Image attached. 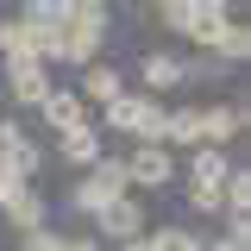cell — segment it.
I'll return each mask as SVG.
<instances>
[{
	"mask_svg": "<svg viewBox=\"0 0 251 251\" xmlns=\"http://www.w3.org/2000/svg\"><path fill=\"white\" fill-rule=\"evenodd\" d=\"M107 31H113V13L100 0H69V19L57 25V63H75V69L100 63Z\"/></svg>",
	"mask_w": 251,
	"mask_h": 251,
	"instance_id": "1",
	"label": "cell"
},
{
	"mask_svg": "<svg viewBox=\"0 0 251 251\" xmlns=\"http://www.w3.org/2000/svg\"><path fill=\"white\" fill-rule=\"evenodd\" d=\"M120 195H132V188H126V157H100V163H94V170H82V176H75V182L63 188V207H69V214H100V207H107V201H120Z\"/></svg>",
	"mask_w": 251,
	"mask_h": 251,
	"instance_id": "2",
	"label": "cell"
},
{
	"mask_svg": "<svg viewBox=\"0 0 251 251\" xmlns=\"http://www.w3.org/2000/svg\"><path fill=\"white\" fill-rule=\"evenodd\" d=\"M145 232H151V207L138 195H120V201H107L94 214V239L100 245H126V239H145Z\"/></svg>",
	"mask_w": 251,
	"mask_h": 251,
	"instance_id": "3",
	"label": "cell"
},
{
	"mask_svg": "<svg viewBox=\"0 0 251 251\" xmlns=\"http://www.w3.org/2000/svg\"><path fill=\"white\" fill-rule=\"evenodd\" d=\"M176 176H182L176 151H163V145H132L126 151V188H170Z\"/></svg>",
	"mask_w": 251,
	"mask_h": 251,
	"instance_id": "4",
	"label": "cell"
},
{
	"mask_svg": "<svg viewBox=\"0 0 251 251\" xmlns=\"http://www.w3.org/2000/svg\"><path fill=\"white\" fill-rule=\"evenodd\" d=\"M239 13L226 6V0H188V25H182V38H195L207 57H214V44L226 38V25H232Z\"/></svg>",
	"mask_w": 251,
	"mask_h": 251,
	"instance_id": "5",
	"label": "cell"
},
{
	"mask_svg": "<svg viewBox=\"0 0 251 251\" xmlns=\"http://www.w3.org/2000/svg\"><path fill=\"white\" fill-rule=\"evenodd\" d=\"M182 63H188V57H176V50H145V57H138V94L163 100L170 88H182V82H188Z\"/></svg>",
	"mask_w": 251,
	"mask_h": 251,
	"instance_id": "6",
	"label": "cell"
},
{
	"mask_svg": "<svg viewBox=\"0 0 251 251\" xmlns=\"http://www.w3.org/2000/svg\"><path fill=\"white\" fill-rule=\"evenodd\" d=\"M245 126H251V107H245V100H232V107H214V100H201V145L226 151V145H232Z\"/></svg>",
	"mask_w": 251,
	"mask_h": 251,
	"instance_id": "7",
	"label": "cell"
},
{
	"mask_svg": "<svg viewBox=\"0 0 251 251\" xmlns=\"http://www.w3.org/2000/svg\"><path fill=\"white\" fill-rule=\"evenodd\" d=\"M176 170L188 176V188H226V176H232V157L214 151V145H195V151L176 157Z\"/></svg>",
	"mask_w": 251,
	"mask_h": 251,
	"instance_id": "8",
	"label": "cell"
},
{
	"mask_svg": "<svg viewBox=\"0 0 251 251\" xmlns=\"http://www.w3.org/2000/svg\"><path fill=\"white\" fill-rule=\"evenodd\" d=\"M38 120H44V126L63 138V132H82V126H94V113H88V100H82L75 88H50V100L38 107Z\"/></svg>",
	"mask_w": 251,
	"mask_h": 251,
	"instance_id": "9",
	"label": "cell"
},
{
	"mask_svg": "<svg viewBox=\"0 0 251 251\" xmlns=\"http://www.w3.org/2000/svg\"><path fill=\"white\" fill-rule=\"evenodd\" d=\"M50 69H38V63H25V69H6V100L19 107V113H38L44 100H50Z\"/></svg>",
	"mask_w": 251,
	"mask_h": 251,
	"instance_id": "10",
	"label": "cell"
},
{
	"mask_svg": "<svg viewBox=\"0 0 251 251\" xmlns=\"http://www.w3.org/2000/svg\"><path fill=\"white\" fill-rule=\"evenodd\" d=\"M100 157H107V132H100V126H82V132H63L57 138V163H69L75 176L94 170Z\"/></svg>",
	"mask_w": 251,
	"mask_h": 251,
	"instance_id": "11",
	"label": "cell"
},
{
	"mask_svg": "<svg viewBox=\"0 0 251 251\" xmlns=\"http://www.w3.org/2000/svg\"><path fill=\"white\" fill-rule=\"evenodd\" d=\"M44 214H50V207H44L38 188H13V195H0V220H6L19 239H25V232H44Z\"/></svg>",
	"mask_w": 251,
	"mask_h": 251,
	"instance_id": "12",
	"label": "cell"
},
{
	"mask_svg": "<svg viewBox=\"0 0 251 251\" xmlns=\"http://www.w3.org/2000/svg\"><path fill=\"white\" fill-rule=\"evenodd\" d=\"M82 100H88V113H100V107H107V100H120L126 94V75H120V63H88V69H82Z\"/></svg>",
	"mask_w": 251,
	"mask_h": 251,
	"instance_id": "13",
	"label": "cell"
},
{
	"mask_svg": "<svg viewBox=\"0 0 251 251\" xmlns=\"http://www.w3.org/2000/svg\"><path fill=\"white\" fill-rule=\"evenodd\" d=\"M44 163H50V157H44V145H38L31 132H25V138H13V145L0 151V170H6L13 182H25V188H31V176H38Z\"/></svg>",
	"mask_w": 251,
	"mask_h": 251,
	"instance_id": "14",
	"label": "cell"
},
{
	"mask_svg": "<svg viewBox=\"0 0 251 251\" xmlns=\"http://www.w3.org/2000/svg\"><path fill=\"white\" fill-rule=\"evenodd\" d=\"M163 145L182 157L201 145V107H170V126H163Z\"/></svg>",
	"mask_w": 251,
	"mask_h": 251,
	"instance_id": "15",
	"label": "cell"
},
{
	"mask_svg": "<svg viewBox=\"0 0 251 251\" xmlns=\"http://www.w3.org/2000/svg\"><path fill=\"white\" fill-rule=\"evenodd\" d=\"M214 57L226 63V69H239V63L251 57V25H245V19H232V25H226V38L214 44Z\"/></svg>",
	"mask_w": 251,
	"mask_h": 251,
	"instance_id": "16",
	"label": "cell"
},
{
	"mask_svg": "<svg viewBox=\"0 0 251 251\" xmlns=\"http://www.w3.org/2000/svg\"><path fill=\"white\" fill-rule=\"evenodd\" d=\"M145 245L151 251H201V232H195V226H151Z\"/></svg>",
	"mask_w": 251,
	"mask_h": 251,
	"instance_id": "17",
	"label": "cell"
},
{
	"mask_svg": "<svg viewBox=\"0 0 251 251\" xmlns=\"http://www.w3.org/2000/svg\"><path fill=\"white\" fill-rule=\"evenodd\" d=\"M163 126H170V107L151 100V107L138 113V126H132V145H163ZM163 151H170V145H163Z\"/></svg>",
	"mask_w": 251,
	"mask_h": 251,
	"instance_id": "18",
	"label": "cell"
},
{
	"mask_svg": "<svg viewBox=\"0 0 251 251\" xmlns=\"http://www.w3.org/2000/svg\"><path fill=\"white\" fill-rule=\"evenodd\" d=\"M220 201H226V214H245V220H251V170H245V163H232V176H226V188H220Z\"/></svg>",
	"mask_w": 251,
	"mask_h": 251,
	"instance_id": "19",
	"label": "cell"
},
{
	"mask_svg": "<svg viewBox=\"0 0 251 251\" xmlns=\"http://www.w3.org/2000/svg\"><path fill=\"white\" fill-rule=\"evenodd\" d=\"M188 214H201V220H226V201H220V188H188Z\"/></svg>",
	"mask_w": 251,
	"mask_h": 251,
	"instance_id": "20",
	"label": "cell"
},
{
	"mask_svg": "<svg viewBox=\"0 0 251 251\" xmlns=\"http://www.w3.org/2000/svg\"><path fill=\"white\" fill-rule=\"evenodd\" d=\"M151 19H157L163 31H182V25H188V0H157Z\"/></svg>",
	"mask_w": 251,
	"mask_h": 251,
	"instance_id": "21",
	"label": "cell"
},
{
	"mask_svg": "<svg viewBox=\"0 0 251 251\" xmlns=\"http://www.w3.org/2000/svg\"><path fill=\"white\" fill-rule=\"evenodd\" d=\"M19 251H63V232H50V226H44V232H25Z\"/></svg>",
	"mask_w": 251,
	"mask_h": 251,
	"instance_id": "22",
	"label": "cell"
},
{
	"mask_svg": "<svg viewBox=\"0 0 251 251\" xmlns=\"http://www.w3.org/2000/svg\"><path fill=\"white\" fill-rule=\"evenodd\" d=\"M63 251H107L94 232H63Z\"/></svg>",
	"mask_w": 251,
	"mask_h": 251,
	"instance_id": "23",
	"label": "cell"
},
{
	"mask_svg": "<svg viewBox=\"0 0 251 251\" xmlns=\"http://www.w3.org/2000/svg\"><path fill=\"white\" fill-rule=\"evenodd\" d=\"M107 251H151L145 239H126V245H107Z\"/></svg>",
	"mask_w": 251,
	"mask_h": 251,
	"instance_id": "24",
	"label": "cell"
}]
</instances>
